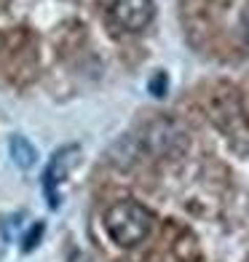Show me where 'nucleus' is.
Masks as SVG:
<instances>
[{
  "label": "nucleus",
  "mask_w": 249,
  "mask_h": 262,
  "mask_svg": "<svg viewBox=\"0 0 249 262\" xmlns=\"http://www.w3.org/2000/svg\"><path fill=\"white\" fill-rule=\"evenodd\" d=\"M105 230L113 238V244L121 249H132L150 235L153 214L137 201H115L105 211Z\"/></svg>",
  "instance_id": "1"
},
{
  "label": "nucleus",
  "mask_w": 249,
  "mask_h": 262,
  "mask_svg": "<svg viewBox=\"0 0 249 262\" xmlns=\"http://www.w3.org/2000/svg\"><path fill=\"white\" fill-rule=\"evenodd\" d=\"M78 161H80V147L78 145H65L49 158V163H46L40 185H43L46 201H49L51 209H59V185L70 177V171L78 166Z\"/></svg>",
  "instance_id": "2"
},
{
  "label": "nucleus",
  "mask_w": 249,
  "mask_h": 262,
  "mask_svg": "<svg viewBox=\"0 0 249 262\" xmlns=\"http://www.w3.org/2000/svg\"><path fill=\"white\" fill-rule=\"evenodd\" d=\"M110 11L118 27L129 32H142L156 16V3L153 0H113Z\"/></svg>",
  "instance_id": "3"
},
{
  "label": "nucleus",
  "mask_w": 249,
  "mask_h": 262,
  "mask_svg": "<svg viewBox=\"0 0 249 262\" xmlns=\"http://www.w3.org/2000/svg\"><path fill=\"white\" fill-rule=\"evenodd\" d=\"M8 152H11V161H14L19 169H32L35 161H38V150H35V147H32V142H30L27 137H22V134L11 137V142H8Z\"/></svg>",
  "instance_id": "4"
},
{
  "label": "nucleus",
  "mask_w": 249,
  "mask_h": 262,
  "mask_svg": "<svg viewBox=\"0 0 249 262\" xmlns=\"http://www.w3.org/2000/svg\"><path fill=\"white\" fill-rule=\"evenodd\" d=\"M43 235H46V222H32V228L25 233V238H22V252L30 254L38 249V244L43 241Z\"/></svg>",
  "instance_id": "5"
},
{
  "label": "nucleus",
  "mask_w": 249,
  "mask_h": 262,
  "mask_svg": "<svg viewBox=\"0 0 249 262\" xmlns=\"http://www.w3.org/2000/svg\"><path fill=\"white\" fill-rule=\"evenodd\" d=\"M148 91L153 94V97H158V99L166 97V91H169V75H166L163 70H158V73L148 80Z\"/></svg>",
  "instance_id": "6"
},
{
  "label": "nucleus",
  "mask_w": 249,
  "mask_h": 262,
  "mask_svg": "<svg viewBox=\"0 0 249 262\" xmlns=\"http://www.w3.org/2000/svg\"><path fill=\"white\" fill-rule=\"evenodd\" d=\"M246 46H249V21H246Z\"/></svg>",
  "instance_id": "7"
}]
</instances>
